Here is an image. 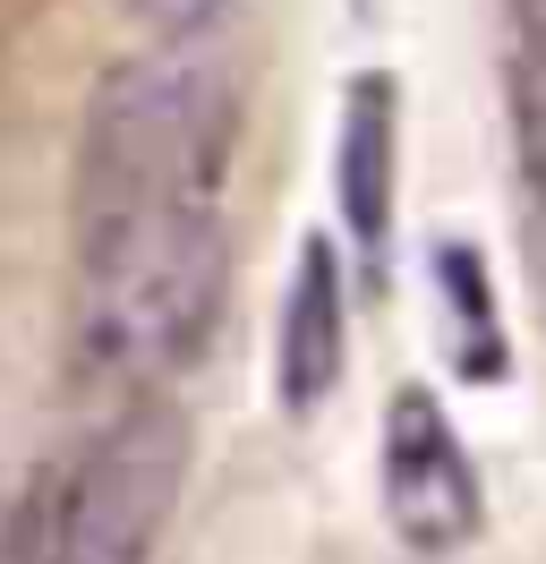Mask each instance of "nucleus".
<instances>
[{"label": "nucleus", "instance_id": "nucleus-1", "mask_svg": "<svg viewBox=\"0 0 546 564\" xmlns=\"http://www.w3.org/2000/svg\"><path fill=\"white\" fill-rule=\"evenodd\" d=\"M239 154V69L197 35H163V52H136L95 86L86 138H77V223L136 206H222V180Z\"/></svg>", "mask_w": 546, "mask_h": 564}, {"label": "nucleus", "instance_id": "nucleus-2", "mask_svg": "<svg viewBox=\"0 0 546 564\" xmlns=\"http://www.w3.org/2000/svg\"><path fill=\"white\" fill-rule=\"evenodd\" d=\"M222 291V206H136L77 223V351L111 386H171L214 343Z\"/></svg>", "mask_w": 546, "mask_h": 564}, {"label": "nucleus", "instance_id": "nucleus-3", "mask_svg": "<svg viewBox=\"0 0 546 564\" xmlns=\"http://www.w3.org/2000/svg\"><path fill=\"white\" fill-rule=\"evenodd\" d=\"M179 488H188V411L163 402L154 386H136L120 420L95 427L77 462L52 479L26 547L68 564H136L154 556Z\"/></svg>", "mask_w": 546, "mask_h": 564}, {"label": "nucleus", "instance_id": "nucleus-4", "mask_svg": "<svg viewBox=\"0 0 546 564\" xmlns=\"http://www.w3.org/2000/svg\"><path fill=\"white\" fill-rule=\"evenodd\" d=\"M384 513L410 556H461L487 530V496H478V462L461 427L444 420L427 386H402L384 402Z\"/></svg>", "mask_w": 546, "mask_h": 564}, {"label": "nucleus", "instance_id": "nucleus-5", "mask_svg": "<svg viewBox=\"0 0 546 564\" xmlns=\"http://www.w3.org/2000/svg\"><path fill=\"white\" fill-rule=\"evenodd\" d=\"M393 172H402V77L359 69L334 111V206L368 265L393 240Z\"/></svg>", "mask_w": 546, "mask_h": 564}, {"label": "nucleus", "instance_id": "nucleus-6", "mask_svg": "<svg viewBox=\"0 0 546 564\" xmlns=\"http://www.w3.org/2000/svg\"><path fill=\"white\" fill-rule=\"evenodd\" d=\"M350 368V308H341V257L316 231L299 240L291 291H282V325H273V393L282 411H316Z\"/></svg>", "mask_w": 546, "mask_h": 564}, {"label": "nucleus", "instance_id": "nucleus-7", "mask_svg": "<svg viewBox=\"0 0 546 564\" xmlns=\"http://www.w3.org/2000/svg\"><path fill=\"white\" fill-rule=\"evenodd\" d=\"M436 300H444V343L461 359V377H504L512 351H504V317H495V282H487V257L470 240H436Z\"/></svg>", "mask_w": 546, "mask_h": 564}, {"label": "nucleus", "instance_id": "nucleus-8", "mask_svg": "<svg viewBox=\"0 0 546 564\" xmlns=\"http://www.w3.org/2000/svg\"><path fill=\"white\" fill-rule=\"evenodd\" d=\"M512 111H521V172H529V206H538V248H546V86L512 69Z\"/></svg>", "mask_w": 546, "mask_h": 564}, {"label": "nucleus", "instance_id": "nucleus-9", "mask_svg": "<svg viewBox=\"0 0 546 564\" xmlns=\"http://www.w3.org/2000/svg\"><path fill=\"white\" fill-rule=\"evenodd\" d=\"M231 0H120V18H136L145 35L163 43V35H197V26H214Z\"/></svg>", "mask_w": 546, "mask_h": 564}, {"label": "nucleus", "instance_id": "nucleus-10", "mask_svg": "<svg viewBox=\"0 0 546 564\" xmlns=\"http://www.w3.org/2000/svg\"><path fill=\"white\" fill-rule=\"evenodd\" d=\"M512 35H521V77L546 86V0H512Z\"/></svg>", "mask_w": 546, "mask_h": 564}]
</instances>
